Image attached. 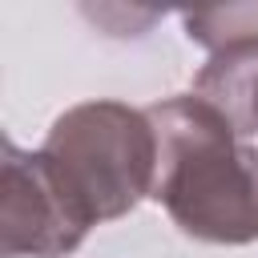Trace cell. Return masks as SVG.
<instances>
[{
  "instance_id": "5b68a950",
  "label": "cell",
  "mask_w": 258,
  "mask_h": 258,
  "mask_svg": "<svg viewBox=\"0 0 258 258\" xmlns=\"http://www.w3.org/2000/svg\"><path fill=\"white\" fill-rule=\"evenodd\" d=\"M181 24H185V36L214 56L230 44L258 40V4H226V8L181 12Z\"/></svg>"
},
{
  "instance_id": "3957f363",
  "label": "cell",
  "mask_w": 258,
  "mask_h": 258,
  "mask_svg": "<svg viewBox=\"0 0 258 258\" xmlns=\"http://www.w3.org/2000/svg\"><path fill=\"white\" fill-rule=\"evenodd\" d=\"M4 258H69L93 230L40 149L4 141Z\"/></svg>"
},
{
  "instance_id": "7a4b0ae2",
  "label": "cell",
  "mask_w": 258,
  "mask_h": 258,
  "mask_svg": "<svg viewBox=\"0 0 258 258\" xmlns=\"http://www.w3.org/2000/svg\"><path fill=\"white\" fill-rule=\"evenodd\" d=\"M40 153L93 226L125 218L153 198L157 133L149 113L125 101L69 105L48 125Z\"/></svg>"
},
{
  "instance_id": "277c9868",
  "label": "cell",
  "mask_w": 258,
  "mask_h": 258,
  "mask_svg": "<svg viewBox=\"0 0 258 258\" xmlns=\"http://www.w3.org/2000/svg\"><path fill=\"white\" fill-rule=\"evenodd\" d=\"M194 93L218 105L242 137H258V40L214 52L198 69Z\"/></svg>"
},
{
  "instance_id": "6da1fadb",
  "label": "cell",
  "mask_w": 258,
  "mask_h": 258,
  "mask_svg": "<svg viewBox=\"0 0 258 258\" xmlns=\"http://www.w3.org/2000/svg\"><path fill=\"white\" fill-rule=\"evenodd\" d=\"M145 113L157 133L153 202L169 222L210 246L258 242V145L198 93L153 101Z\"/></svg>"
}]
</instances>
